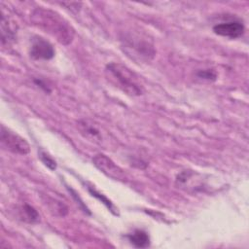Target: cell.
<instances>
[{"instance_id": "1", "label": "cell", "mask_w": 249, "mask_h": 249, "mask_svg": "<svg viewBox=\"0 0 249 249\" xmlns=\"http://www.w3.org/2000/svg\"><path fill=\"white\" fill-rule=\"evenodd\" d=\"M32 21L45 32L55 37L58 42L63 45H68L74 37V29L72 26L56 12L38 8L31 16Z\"/></svg>"}, {"instance_id": "2", "label": "cell", "mask_w": 249, "mask_h": 249, "mask_svg": "<svg viewBox=\"0 0 249 249\" xmlns=\"http://www.w3.org/2000/svg\"><path fill=\"white\" fill-rule=\"evenodd\" d=\"M105 73L107 79L126 94L138 96L143 93V87L137 76L125 65L111 62L106 65Z\"/></svg>"}, {"instance_id": "3", "label": "cell", "mask_w": 249, "mask_h": 249, "mask_svg": "<svg viewBox=\"0 0 249 249\" xmlns=\"http://www.w3.org/2000/svg\"><path fill=\"white\" fill-rule=\"evenodd\" d=\"M1 142L8 151L15 154L26 155L30 151V147L24 138L4 125L1 126Z\"/></svg>"}, {"instance_id": "4", "label": "cell", "mask_w": 249, "mask_h": 249, "mask_svg": "<svg viewBox=\"0 0 249 249\" xmlns=\"http://www.w3.org/2000/svg\"><path fill=\"white\" fill-rule=\"evenodd\" d=\"M124 47L131 51L133 50V52L136 53L135 55L139 56L141 59H152L156 53L153 44L150 43L146 38H142V36L139 37V35L132 34L125 37Z\"/></svg>"}, {"instance_id": "5", "label": "cell", "mask_w": 249, "mask_h": 249, "mask_svg": "<svg viewBox=\"0 0 249 249\" xmlns=\"http://www.w3.org/2000/svg\"><path fill=\"white\" fill-rule=\"evenodd\" d=\"M53 45L41 36H33L29 49V54L36 60H49L54 56Z\"/></svg>"}, {"instance_id": "6", "label": "cell", "mask_w": 249, "mask_h": 249, "mask_svg": "<svg viewBox=\"0 0 249 249\" xmlns=\"http://www.w3.org/2000/svg\"><path fill=\"white\" fill-rule=\"evenodd\" d=\"M92 162L100 171H102L110 178H113L115 180H124L125 178L124 170L105 155H96L92 159Z\"/></svg>"}, {"instance_id": "7", "label": "cell", "mask_w": 249, "mask_h": 249, "mask_svg": "<svg viewBox=\"0 0 249 249\" xmlns=\"http://www.w3.org/2000/svg\"><path fill=\"white\" fill-rule=\"evenodd\" d=\"M244 25L240 20H230L217 23L213 26L215 34L235 39L240 37L244 33Z\"/></svg>"}, {"instance_id": "8", "label": "cell", "mask_w": 249, "mask_h": 249, "mask_svg": "<svg viewBox=\"0 0 249 249\" xmlns=\"http://www.w3.org/2000/svg\"><path fill=\"white\" fill-rule=\"evenodd\" d=\"M78 128H79L81 134H83L88 139L94 141V142L101 141V138H102L101 131L92 121H90L89 119L80 120L78 122Z\"/></svg>"}, {"instance_id": "9", "label": "cell", "mask_w": 249, "mask_h": 249, "mask_svg": "<svg viewBox=\"0 0 249 249\" xmlns=\"http://www.w3.org/2000/svg\"><path fill=\"white\" fill-rule=\"evenodd\" d=\"M8 18L5 17V15L2 13V18H1V41L2 45H5L6 43H10L15 39L16 36V26L13 24Z\"/></svg>"}, {"instance_id": "10", "label": "cell", "mask_w": 249, "mask_h": 249, "mask_svg": "<svg viewBox=\"0 0 249 249\" xmlns=\"http://www.w3.org/2000/svg\"><path fill=\"white\" fill-rule=\"evenodd\" d=\"M128 241L136 248H146L150 245L149 234L142 230H135L126 235Z\"/></svg>"}, {"instance_id": "11", "label": "cell", "mask_w": 249, "mask_h": 249, "mask_svg": "<svg viewBox=\"0 0 249 249\" xmlns=\"http://www.w3.org/2000/svg\"><path fill=\"white\" fill-rule=\"evenodd\" d=\"M19 213H20L21 220H23L27 223L33 224V223H37L40 220L39 213L36 211V209L34 207H32L29 204H23L20 207Z\"/></svg>"}, {"instance_id": "12", "label": "cell", "mask_w": 249, "mask_h": 249, "mask_svg": "<svg viewBox=\"0 0 249 249\" xmlns=\"http://www.w3.org/2000/svg\"><path fill=\"white\" fill-rule=\"evenodd\" d=\"M88 190H89V192L90 193V195H91L92 196H95V197L98 198L104 205H106V207H107L113 214H115V215L118 214V212L116 211L117 209H116V207L114 206V204H113L104 195L98 193V192H97L95 189H93L92 187H88Z\"/></svg>"}, {"instance_id": "13", "label": "cell", "mask_w": 249, "mask_h": 249, "mask_svg": "<svg viewBox=\"0 0 249 249\" xmlns=\"http://www.w3.org/2000/svg\"><path fill=\"white\" fill-rule=\"evenodd\" d=\"M39 158L41 159V160L43 161V163L48 166L51 170H54L56 168V162L53 160V159L49 156L46 152L40 150L39 152Z\"/></svg>"}, {"instance_id": "14", "label": "cell", "mask_w": 249, "mask_h": 249, "mask_svg": "<svg viewBox=\"0 0 249 249\" xmlns=\"http://www.w3.org/2000/svg\"><path fill=\"white\" fill-rule=\"evenodd\" d=\"M197 77L203 80H207V81H215L217 78V74L214 70L212 69H204V70H199L196 73Z\"/></svg>"}]
</instances>
